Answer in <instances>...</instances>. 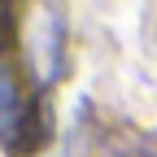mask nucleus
Returning a JSON list of instances; mask_svg holds the SVG:
<instances>
[{
    "instance_id": "1",
    "label": "nucleus",
    "mask_w": 157,
    "mask_h": 157,
    "mask_svg": "<svg viewBox=\"0 0 157 157\" xmlns=\"http://www.w3.org/2000/svg\"><path fill=\"white\" fill-rule=\"evenodd\" d=\"M52 127H48V109L39 96L22 87L17 70L0 57V148L9 157H35L39 148H48Z\"/></svg>"
}]
</instances>
